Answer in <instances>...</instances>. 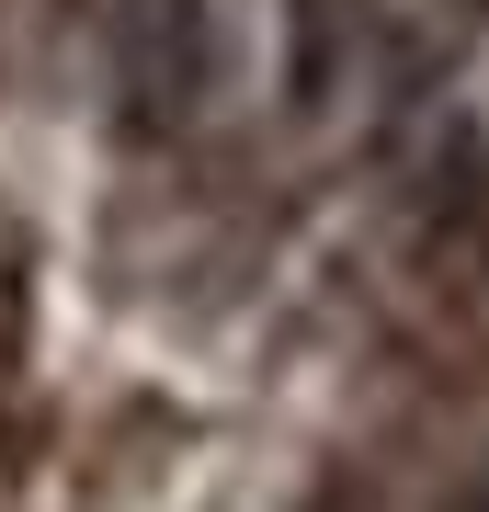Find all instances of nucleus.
<instances>
[{
	"mask_svg": "<svg viewBox=\"0 0 489 512\" xmlns=\"http://www.w3.org/2000/svg\"><path fill=\"white\" fill-rule=\"evenodd\" d=\"M217 92V12L205 0H114V114L171 148Z\"/></svg>",
	"mask_w": 489,
	"mask_h": 512,
	"instance_id": "1",
	"label": "nucleus"
},
{
	"mask_svg": "<svg viewBox=\"0 0 489 512\" xmlns=\"http://www.w3.org/2000/svg\"><path fill=\"white\" fill-rule=\"evenodd\" d=\"M399 239H410V274L433 296H489V137L467 114H444L433 148H421Z\"/></svg>",
	"mask_w": 489,
	"mask_h": 512,
	"instance_id": "2",
	"label": "nucleus"
},
{
	"mask_svg": "<svg viewBox=\"0 0 489 512\" xmlns=\"http://www.w3.org/2000/svg\"><path fill=\"white\" fill-rule=\"evenodd\" d=\"M353 35H364V0H296V46H285V92L296 114H319L353 69Z\"/></svg>",
	"mask_w": 489,
	"mask_h": 512,
	"instance_id": "3",
	"label": "nucleus"
},
{
	"mask_svg": "<svg viewBox=\"0 0 489 512\" xmlns=\"http://www.w3.org/2000/svg\"><path fill=\"white\" fill-rule=\"evenodd\" d=\"M455 12H489V0H455Z\"/></svg>",
	"mask_w": 489,
	"mask_h": 512,
	"instance_id": "4",
	"label": "nucleus"
}]
</instances>
